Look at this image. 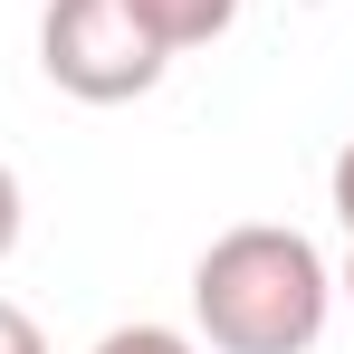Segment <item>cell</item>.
Here are the masks:
<instances>
[{"mask_svg": "<svg viewBox=\"0 0 354 354\" xmlns=\"http://www.w3.org/2000/svg\"><path fill=\"white\" fill-rule=\"evenodd\" d=\"M335 268L288 221H239L192 268V326L211 354H306L326 335Z\"/></svg>", "mask_w": 354, "mask_h": 354, "instance_id": "cell-1", "label": "cell"}, {"mask_svg": "<svg viewBox=\"0 0 354 354\" xmlns=\"http://www.w3.org/2000/svg\"><path fill=\"white\" fill-rule=\"evenodd\" d=\"M39 67L58 77L77 106H124V96H144V86L173 67V48H163V29L144 19V0H48Z\"/></svg>", "mask_w": 354, "mask_h": 354, "instance_id": "cell-2", "label": "cell"}, {"mask_svg": "<svg viewBox=\"0 0 354 354\" xmlns=\"http://www.w3.org/2000/svg\"><path fill=\"white\" fill-rule=\"evenodd\" d=\"M144 19L163 29V48H201L239 19V0H144Z\"/></svg>", "mask_w": 354, "mask_h": 354, "instance_id": "cell-3", "label": "cell"}, {"mask_svg": "<svg viewBox=\"0 0 354 354\" xmlns=\"http://www.w3.org/2000/svg\"><path fill=\"white\" fill-rule=\"evenodd\" d=\"M96 354H201V345H192L182 326H144V316H134V326H115Z\"/></svg>", "mask_w": 354, "mask_h": 354, "instance_id": "cell-4", "label": "cell"}, {"mask_svg": "<svg viewBox=\"0 0 354 354\" xmlns=\"http://www.w3.org/2000/svg\"><path fill=\"white\" fill-rule=\"evenodd\" d=\"M0 354H48L39 316H29V306H10V297H0Z\"/></svg>", "mask_w": 354, "mask_h": 354, "instance_id": "cell-5", "label": "cell"}, {"mask_svg": "<svg viewBox=\"0 0 354 354\" xmlns=\"http://www.w3.org/2000/svg\"><path fill=\"white\" fill-rule=\"evenodd\" d=\"M326 192H335V221H345V239H354V144L335 153V173H326Z\"/></svg>", "mask_w": 354, "mask_h": 354, "instance_id": "cell-6", "label": "cell"}, {"mask_svg": "<svg viewBox=\"0 0 354 354\" xmlns=\"http://www.w3.org/2000/svg\"><path fill=\"white\" fill-rule=\"evenodd\" d=\"M10 249H19V173L0 163V259H10Z\"/></svg>", "mask_w": 354, "mask_h": 354, "instance_id": "cell-7", "label": "cell"}, {"mask_svg": "<svg viewBox=\"0 0 354 354\" xmlns=\"http://www.w3.org/2000/svg\"><path fill=\"white\" fill-rule=\"evenodd\" d=\"M345 297H354V249H345Z\"/></svg>", "mask_w": 354, "mask_h": 354, "instance_id": "cell-8", "label": "cell"}]
</instances>
